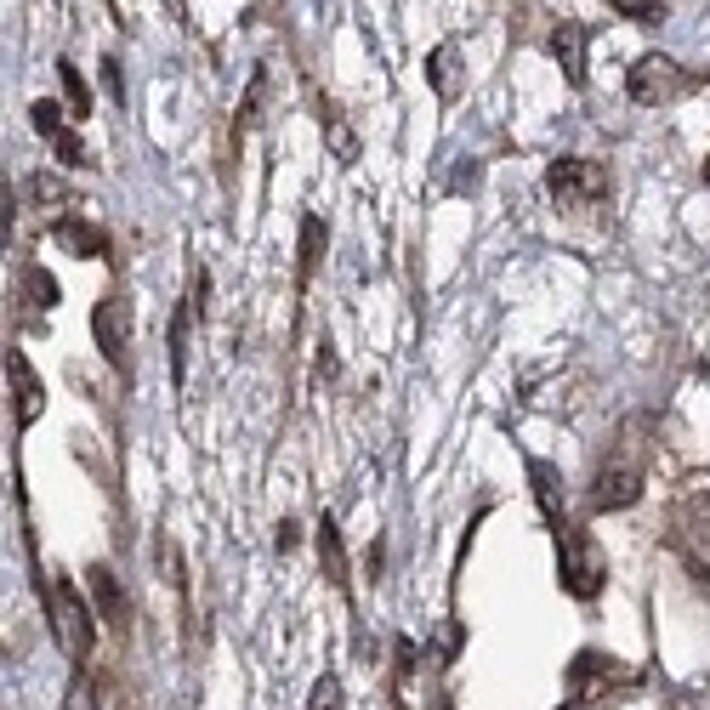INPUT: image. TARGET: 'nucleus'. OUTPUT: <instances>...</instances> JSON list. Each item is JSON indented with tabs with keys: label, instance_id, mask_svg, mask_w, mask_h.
Here are the masks:
<instances>
[{
	"label": "nucleus",
	"instance_id": "obj_1",
	"mask_svg": "<svg viewBox=\"0 0 710 710\" xmlns=\"http://www.w3.org/2000/svg\"><path fill=\"white\" fill-rule=\"evenodd\" d=\"M648 455H654V415H625L608 438L603 461L591 472V512H625L642 500V483H648Z\"/></svg>",
	"mask_w": 710,
	"mask_h": 710
},
{
	"label": "nucleus",
	"instance_id": "obj_2",
	"mask_svg": "<svg viewBox=\"0 0 710 710\" xmlns=\"http://www.w3.org/2000/svg\"><path fill=\"white\" fill-rule=\"evenodd\" d=\"M551 540H557V586H563L574 603L603 597V586H608V557H603V546H597V534L563 517V523L551 529Z\"/></svg>",
	"mask_w": 710,
	"mask_h": 710
},
{
	"label": "nucleus",
	"instance_id": "obj_3",
	"mask_svg": "<svg viewBox=\"0 0 710 710\" xmlns=\"http://www.w3.org/2000/svg\"><path fill=\"white\" fill-rule=\"evenodd\" d=\"M546 194L557 199V211L586 216V211H597V205H608L614 182H608V165L580 160V154H563V160L546 165Z\"/></svg>",
	"mask_w": 710,
	"mask_h": 710
},
{
	"label": "nucleus",
	"instance_id": "obj_4",
	"mask_svg": "<svg viewBox=\"0 0 710 710\" xmlns=\"http://www.w3.org/2000/svg\"><path fill=\"white\" fill-rule=\"evenodd\" d=\"M40 597H46V614H52V637L63 642V654L74 665L91 659V642H97V614L86 608V597L74 591V580H40Z\"/></svg>",
	"mask_w": 710,
	"mask_h": 710
},
{
	"label": "nucleus",
	"instance_id": "obj_5",
	"mask_svg": "<svg viewBox=\"0 0 710 710\" xmlns=\"http://www.w3.org/2000/svg\"><path fill=\"white\" fill-rule=\"evenodd\" d=\"M671 551L693 580L710 591V489H688L671 506Z\"/></svg>",
	"mask_w": 710,
	"mask_h": 710
},
{
	"label": "nucleus",
	"instance_id": "obj_6",
	"mask_svg": "<svg viewBox=\"0 0 710 710\" xmlns=\"http://www.w3.org/2000/svg\"><path fill=\"white\" fill-rule=\"evenodd\" d=\"M637 682L631 671H620V659L608 654H574V665H568V699L557 710H614V693H625Z\"/></svg>",
	"mask_w": 710,
	"mask_h": 710
},
{
	"label": "nucleus",
	"instance_id": "obj_7",
	"mask_svg": "<svg viewBox=\"0 0 710 710\" xmlns=\"http://www.w3.org/2000/svg\"><path fill=\"white\" fill-rule=\"evenodd\" d=\"M699 86H705V74H688L665 52L637 57L631 74H625V97H631L637 108H665V103H676V97H688V91H699Z\"/></svg>",
	"mask_w": 710,
	"mask_h": 710
},
{
	"label": "nucleus",
	"instance_id": "obj_8",
	"mask_svg": "<svg viewBox=\"0 0 710 710\" xmlns=\"http://www.w3.org/2000/svg\"><path fill=\"white\" fill-rule=\"evenodd\" d=\"M91 336H97V347H103V358L114 364V370L120 375L131 370V302H125L120 290L97 302V313H91Z\"/></svg>",
	"mask_w": 710,
	"mask_h": 710
},
{
	"label": "nucleus",
	"instance_id": "obj_9",
	"mask_svg": "<svg viewBox=\"0 0 710 710\" xmlns=\"http://www.w3.org/2000/svg\"><path fill=\"white\" fill-rule=\"evenodd\" d=\"M6 381H12V398H18V432H29L40 421V409H46V387H40V375L23 347L6 353Z\"/></svg>",
	"mask_w": 710,
	"mask_h": 710
},
{
	"label": "nucleus",
	"instance_id": "obj_10",
	"mask_svg": "<svg viewBox=\"0 0 710 710\" xmlns=\"http://www.w3.org/2000/svg\"><path fill=\"white\" fill-rule=\"evenodd\" d=\"M29 120H35V131L63 154V165H86V142L74 137V125H69L74 114H63L57 103H35V108H29Z\"/></svg>",
	"mask_w": 710,
	"mask_h": 710
},
{
	"label": "nucleus",
	"instance_id": "obj_11",
	"mask_svg": "<svg viewBox=\"0 0 710 710\" xmlns=\"http://www.w3.org/2000/svg\"><path fill=\"white\" fill-rule=\"evenodd\" d=\"M586 40H591V29L586 23H557V29H551V57H557V63H563V80L574 91L586 86Z\"/></svg>",
	"mask_w": 710,
	"mask_h": 710
},
{
	"label": "nucleus",
	"instance_id": "obj_12",
	"mask_svg": "<svg viewBox=\"0 0 710 710\" xmlns=\"http://www.w3.org/2000/svg\"><path fill=\"white\" fill-rule=\"evenodd\" d=\"M205 273H194V290H188V302L177 307V319H171V381H188V319H199L205 313Z\"/></svg>",
	"mask_w": 710,
	"mask_h": 710
},
{
	"label": "nucleus",
	"instance_id": "obj_13",
	"mask_svg": "<svg viewBox=\"0 0 710 710\" xmlns=\"http://www.w3.org/2000/svg\"><path fill=\"white\" fill-rule=\"evenodd\" d=\"M91 597H97V614H103L114 631H125L131 625V603H125V591H120V580H114V568H91Z\"/></svg>",
	"mask_w": 710,
	"mask_h": 710
},
{
	"label": "nucleus",
	"instance_id": "obj_14",
	"mask_svg": "<svg viewBox=\"0 0 710 710\" xmlns=\"http://www.w3.org/2000/svg\"><path fill=\"white\" fill-rule=\"evenodd\" d=\"M57 239L74 250V256H108V233L97 228V222H86L80 211H69V216H57Z\"/></svg>",
	"mask_w": 710,
	"mask_h": 710
},
{
	"label": "nucleus",
	"instance_id": "obj_15",
	"mask_svg": "<svg viewBox=\"0 0 710 710\" xmlns=\"http://www.w3.org/2000/svg\"><path fill=\"white\" fill-rule=\"evenodd\" d=\"M319 563H324V580L336 591L353 586V574H347V546H341V529H336V517L324 512L319 517Z\"/></svg>",
	"mask_w": 710,
	"mask_h": 710
},
{
	"label": "nucleus",
	"instance_id": "obj_16",
	"mask_svg": "<svg viewBox=\"0 0 710 710\" xmlns=\"http://www.w3.org/2000/svg\"><path fill=\"white\" fill-rule=\"evenodd\" d=\"M319 120H324V142L336 148V160L353 165L358 160V137H353V125H347V114H341V103L336 97H324V91H319Z\"/></svg>",
	"mask_w": 710,
	"mask_h": 710
},
{
	"label": "nucleus",
	"instance_id": "obj_17",
	"mask_svg": "<svg viewBox=\"0 0 710 710\" xmlns=\"http://www.w3.org/2000/svg\"><path fill=\"white\" fill-rule=\"evenodd\" d=\"M324 239H330L324 216L307 211V216H302V256H296V290H307V284H313V273H319V256H324Z\"/></svg>",
	"mask_w": 710,
	"mask_h": 710
},
{
	"label": "nucleus",
	"instance_id": "obj_18",
	"mask_svg": "<svg viewBox=\"0 0 710 710\" xmlns=\"http://www.w3.org/2000/svg\"><path fill=\"white\" fill-rule=\"evenodd\" d=\"M18 296H23L29 313H46V307H57V279L40 262H23L18 267Z\"/></svg>",
	"mask_w": 710,
	"mask_h": 710
},
{
	"label": "nucleus",
	"instance_id": "obj_19",
	"mask_svg": "<svg viewBox=\"0 0 710 710\" xmlns=\"http://www.w3.org/2000/svg\"><path fill=\"white\" fill-rule=\"evenodd\" d=\"M529 478H534V500H540L546 523L557 529V523H563V478H557V466H551V461H529Z\"/></svg>",
	"mask_w": 710,
	"mask_h": 710
},
{
	"label": "nucleus",
	"instance_id": "obj_20",
	"mask_svg": "<svg viewBox=\"0 0 710 710\" xmlns=\"http://www.w3.org/2000/svg\"><path fill=\"white\" fill-rule=\"evenodd\" d=\"M262 103H267V69L256 63V69H250V86H245V103H239V114H233V142H245L250 131H256Z\"/></svg>",
	"mask_w": 710,
	"mask_h": 710
},
{
	"label": "nucleus",
	"instance_id": "obj_21",
	"mask_svg": "<svg viewBox=\"0 0 710 710\" xmlns=\"http://www.w3.org/2000/svg\"><path fill=\"white\" fill-rule=\"evenodd\" d=\"M426 80H432V91H438L444 103H455V97H461V80H455V40H444L438 52L426 57Z\"/></svg>",
	"mask_w": 710,
	"mask_h": 710
},
{
	"label": "nucleus",
	"instance_id": "obj_22",
	"mask_svg": "<svg viewBox=\"0 0 710 710\" xmlns=\"http://www.w3.org/2000/svg\"><path fill=\"white\" fill-rule=\"evenodd\" d=\"M57 74H63V91H69V114H74V120H86V114H91V91H86V80L74 74L69 57H57Z\"/></svg>",
	"mask_w": 710,
	"mask_h": 710
},
{
	"label": "nucleus",
	"instance_id": "obj_23",
	"mask_svg": "<svg viewBox=\"0 0 710 710\" xmlns=\"http://www.w3.org/2000/svg\"><path fill=\"white\" fill-rule=\"evenodd\" d=\"M620 18H631V23H659L665 12H671V0H608Z\"/></svg>",
	"mask_w": 710,
	"mask_h": 710
},
{
	"label": "nucleus",
	"instance_id": "obj_24",
	"mask_svg": "<svg viewBox=\"0 0 710 710\" xmlns=\"http://www.w3.org/2000/svg\"><path fill=\"white\" fill-rule=\"evenodd\" d=\"M341 705H347L341 682H336V676H319V682H313V693H307V710H341Z\"/></svg>",
	"mask_w": 710,
	"mask_h": 710
},
{
	"label": "nucleus",
	"instance_id": "obj_25",
	"mask_svg": "<svg viewBox=\"0 0 710 710\" xmlns=\"http://www.w3.org/2000/svg\"><path fill=\"white\" fill-rule=\"evenodd\" d=\"M273 546H279V551H296V546H302V529H296V523L284 517V523H279V534H273Z\"/></svg>",
	"mask_w": 710,
	"mask_h": 710
},
{
	"label": "nucleus",
	"instance_id": "obj_26",
	"mask_svg": "<svg viewBox=\"0 0 710 710\" xmlns=\"http://www.w3.org/2000/svg\"><path fill=\"white\" fill-rule=\"evenodd\" d=\"M455 194H466V188H478V160H461V171H455V182H449Z\"/></svg>",
	"mask_w": 710,
	"mask_h": 710
},
{
	"label": "nucleus",
	"instance_id": "obj_27",
	"mask_svg": "<svg viewBox=\"0 0 710 710\" xmlns=\"http://www.w3.org/2000/svg\"><path fill=\"white\" fill-rule=\"evenodd\" d=\"M103 74H108V91H114V103L125 97V86H120V63L114 57H103Z\"/></svg>",
	"mask_w": 710,
	"mask_h": 710
},
{
	"label": "nucleus",
	"instance_id": "obj_28",
	"mask_svg": "<svg viewBox=\"0 0 710 710\" xmlns=\"http://www.w3.org/2000/svg\"><path fill=\"white\" fill-rule=\"evenodd\" d=\"M319 375L324 381H336V353H330V341H324V353H319Z\"/></svg>",
	"mask_w": 710,
	"mask_h": 710
},
{
	"label": "nucleus",
	"instance_id": "obj_29",
	"mask_svg": "<svg viewBox=\"0 0 710 710\" xmlns=\"http://www.w3.org/2000/svg\"><path fill=\"white\" fill-rule=\"evenodd\" d=\"M705 182H710V154H705Z\"/></svg>",
	"mask_w": 710,
	"mask_h": 710
}]
</instances>
